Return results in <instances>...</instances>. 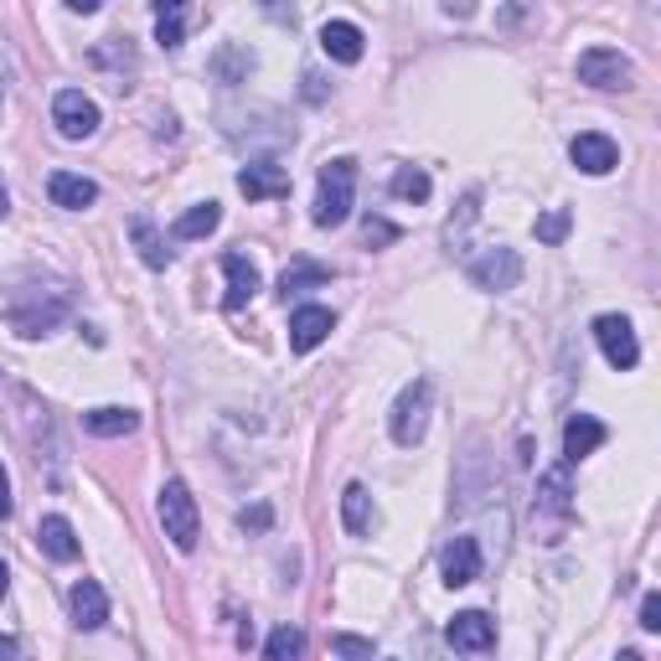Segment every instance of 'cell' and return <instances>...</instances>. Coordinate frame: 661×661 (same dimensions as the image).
<instances>
[{
    "label": "cell",
    "instance_id": "6da1fadb",
    "mask_svg": "<svg viewBox=\"0 0 661 661\" xmlns=\"http://www.w3.org/2000/svg\"><path fill=\"white\" fill-rule=\"evenodd\" d=\"M429 404H435V383H429V377H414V383L398 393V404H393V414H388L393 445H404V450L419 445L424 429H429Z\"/></svg>",
    "mask_w": 661,
    "mask_h": 661
},
{
    "label": "cell",
    "instance_id": "7a4b0ae2",
    "mask_svg": "<svg viewBox=\"0 0 661 661\" xmlns=\"http://www.w3.org/2000/svg\"><path fill=\"white\" fill-rule=\"evenodd\" d=\"M352 186H357V161H330L316 186V227H342L352 217Z\"/></svg>",
    "mask_w": 661,
    "mask_h": 661
},
{
    "label": "cell",
    "instance_id": "3957f363",
    "mask_svg": "<svg viewBox=\"0 0 661 661\" xmlns=\"http://www.w3.org/2000/svg\"><path fill=\"white\" fill-rule=\"evenodd\" d=\"M155 511H161L165 538L176 542L181 553H192L196 538H202V517H196V501H192V491H186V481H165Z\"/></svg>",
    "mask_w": 661,
    "mask_h": 661
},
{
    "label": "cell",
    "instance_id": "277c9868",
    "mask_svg": "<svg viewBox=\"0 0 661 661\" xmlns=\"http://www.w3.org/2000/svg\"><path fill=\"white\" fill-rule=\"evenodd\" d=\"M62 316H68V295H62V289L21 295V301L11 305V326H16V336H27V342H37L47 330H58Z\"/></svg>",
    "mask_w": 661,
    "mask_h": 661
},
{
    "label": "cell",
    "instance_id": "5b68a950",
    "mask_svg": "<svg viewBox=\"0 0 661 661\" xmlns=\"http://www.w3.org/2000/svg\"><path fill=\"white\" fill-rule=\"evenodd\" d=\"M466 274H470V285L476 289L501 295V289L522 285V254H517V248H486V254H476L466 264Z\"/></svg>",
    "mask_w": 661,
    "mask_h": 661
},
{
    "label": "cell",
    "instance_id": "8992f818",
    "mask_svg": "<svg viewBox=\"0 0 661 661\" xmlns=\"http://www.w3.org/2000/svg\"><path fill=\"white\" fill-rule=\"evenodd\" d=\"M52 124H58L62 140H89L99 135V104H93L83 89H62L58 99H52Z\"/></svg>",
    "mask_w": 661,
    "mask_h": 661
},
{
    "label": "cell",
    "instance_id": "52a82bcc",
    "mask_svg": "<svg viewBox=\"0 0 661 661\" xmlns=\"http://www.w3.org/2000/svg\"><path fill=\"white\" fill-rule=\"evenodd\" d=\"M569 460L563 466H553L548 476L538 481V501H532V527L542 522V517H553V538H563V527H569L573 517V501H569Z\"/></svg>",
    "mask_w": 661,
    "mask_h": 661
},
{
    "label": "cell",
    "instance_id": "ba28073f",
    "mask_svg": "<svg viewBox=\"0 0 661 661\" xmlns=\"http://www.w3.org/2000/svg\"><path fill=\"white\" fill-rule=\"evenodd\" d=\"M631 58H620L616 47H589L584 58H579V83H589V89H631Z\"/></svg>",
    "mask_w": 661,
    "mask_h": 661
},
{
    "label": "cell",
    "instance_id": "9c48e42d",
    "mask_svg": "<svg viewBox=\"0 0 661 661\" xmlns=\"http://www.w3.org/2000/svg\"><path fill=\"white\" fill-rule=\"evenodd\" d=\"M594 342H600L604 362L616 367V373H631L635 362H641V342H635V330L626 316H600L594 321Z\"/></svg>",
    "mask_w": 661,
    "mask_h": 661
},
{
    "label": "cell",
    "instance_id": "30bf717a",
    "mask_svg": "<svg viewBox=\"0 0 661 661\" xmlns=\"http://www.w3.org/2000/svg\"><path fill=\"white\" fill-rule=\"evenodd\" d=\"M569 161L584 171V176H610L620 165V145L610 135H600V130H584V135L569 140Z\"/></svg>",
    "mask_w": 661,
    "mask_h": 661
},
{
    "label": "cell",
    "instance_id": "8fae6325",
    "mask_svg": "<svg viewBox=\"0 0 661 661\" xmlns=\"http://www.w3.org/2000/svg\"><path fill=\"white\" fill-rule=\"evenodd\" d=\"M445 641L455 651H491L496 647V620L486 610H460V616L445 626Z\"/></svg>",
    "mask_w": 661,
    "mask_h": 661
},
{
    "label": "cell",
    "instance_id": "7c38bea8",
    "mask_svg": "<svg viewBox=\"0 0 661 661\" xmlns=\"http://www.w3.org/2000/svg\"><path fill=\"white\" fill-rule=\"evenodd\" d=\"M439 569H445V584H450V589L476 584V579H481V548H476V538H450V542H445Z\"/></svg>",
    "mask_w": 661,
    "mask_h": 661
},
{
    "label": "cell",
    "instance_id": "4fadbf2b",
    "mask_svg": "<svg viewBox=\"0 0 661 661\" xmlns=\"http://www.w3.org/2000/svg\"><path fill=\"white\" fill-rule=\"evenodd\" d=\"M604 439H610V429H604L594 414H573V419L563 424V460H569V466H579L584 455L600 450Z\"/></svg>",
    "mask_w": 661,
    "mask_h": 661
},
{
    "label": "cell",
    "instance_id": "5bb4252c",
    "mask_svg": "<svg viewBox=\"0 0 661 661\" xmlns=\"http://www.w3.org/2000/svg\"><path fill=\"white\" fill-rule=\"evenodd\" d=\"M47 196H52V207H62V212H89L93 202H99V186H93L89 176H78V171H52Z\"/></svg>",
    "mask_w": 661,
    "mask_h": 661
},
{
    "label": "cell",
    "instance_id": "9a60e30c",
    "mask_svg": "<svg viewBox=\"0 0 661 661\" xmlns=\"http://www.w3.org/2000/svg\"><path fill=\"white\" fill-rule=\"evenodd\" d=\"M330 326H336V316H330L326 305H301V311L289 316V346H295V352H316L330 336Z\"/></svg>",
    "mask_w": 661,
    "mask_h": 661
},
{
    "label": "cell",
    "instance_id": "2e32d148",
    "mask_svg": "<svg viewBox=\"0 0 661 661\" xmlns=\"http://www.w3.org/2000/svg\"><path fill=\"white\" fill-rule=\"evenodd\" d=\"M68 604H73V626L78 631H99L109 620V594L99 589V579H78L73 594H68Z\"/></svg>",
    "mask_w": 661,
    "mask_h": 661
},
{
    "label": "cell",
    "instance_id": "e0dca14e",
    "mask_svg": "<svg viewBox=\"0 0 661 661\" xmlns=\"http://www.w3.org/2000/svg\"><path fill=\"white\" fill-rule=\"evenodd\" d=\"M321 52H326L330 62H342V68L362 62V52H367L362 27H352V21H326V27H321Z\"/></svg>",
    "mask_w": 661,
    "mask_h": 661
},
{
    "label": "cell",
    "instance_id": "ac0fdd59",
    "mask_svg": "<svg viewBox=\"0 0 661 661\" xmlns=\"http://www.w3.org/2000/svg\"><path fill=\"white\" fill-rule=\"evenodd\" d=\"M37 542H42V553L58 558V563H73L78 548H83V542H78V532H73V522H68V517H58V511L37 522Z\"/></svg>",
    "mask_w": 661,
    "mask_h": 661
},
{
    "label": "cell",
    "instance_id": "d6986e66",
    "mask_svg": "<svg viewBox=\"0 0 661 661\" xmlns=\"http://www.w3.org/2000/svg\"><path fill=\"white\" fill-rule=\"evenodd\" d=\"M223 274H227L223 305H227V311H243V305L258 295V270H254V264H248L243 254H227V258H223Z\"/></svg>",
    "mask_w": 661,
    "mask_h": 661
},
{
    "label": "cell",
    "instance_id": "ffe728a7",
    "mask_svg": "<svg viewBox=\"0 0 661 661\" xmlns=\"http://www.w3.org/2000/svg\"><path fill=\"white\" fill-rule=\"evenodd\" d=\"M238 192L248 202H264V196H285L289 192V176L279 165H243L238 171Z\"/></svg>",
    "mask_w": 661,
    "mask_h": 661
},
{
    "label": "cell",
    "instance_id": "44dd1931",
    "mask_svg": "<svg viewBox=\"0 0 661 661\" xmlns=\"http://www.w3.org/2000/svg\"><path fill=\"white\" fill-rule=\"evenodd\" d=\"M83 424H89V435H99V439H124V435H135V424H140V414L135 408H93V414H83Z\"/></svg>",
    "mask_w": 661,
    "mask_h": 661
},
{
    "label": "cell",
    "instance_id": "7402d4cb",
    "mask_svg": "<svg viewBox=\"0 0 661 661\" xmlns=\"http://www.w3.org/2000/svg\"><path fill=\"white\" fill-rule=\"evenodd\" d=\"M217 223H223V207H217V202H196V207L181 212L171 233L192 243V238H207V233H217Z\"/></svg>",
    "mask_w": 661,
    "mask_h": 661
},
{
    "label": "cell",
    "instance_id": "603a6c76",
    "mask_svg": "<svg viewBox=\"0 0 661 661\" xmlns=\"http://www.w3.org/2000/svg\"><path fill=\"white\" fill-rule=\"evenodd\" d=\"M130 238H135L140 258H145L151 270H171V248H165V238L155 233L151 217H135V223H130Z\"/></svg>",
    "mask_w": 661,
    "mask_h": 661
},
{
    "label": "cell",
    "instance_id": "cb8c5ba5",
    "mask_svg": "<svg viewBox=\"0 0 661 661\" xmlns=\"http://www.w3.org/2000/svg\"><path fill=\"white\" fill-rule=\"evenodd\" d=\"M342 527L346 532H367L373 527V496H367V486H346L342 491Z\"/></svg>",
    "mask_w": 661,
    "mask_h": 661
},
{
    "label": "cell",
    "instance_id": "d4e9b609",
    "mask_svg": "<svg viewBox=\"0 0 661 661\" xmlns=\"http://www.w3.org/2000/svg\"><path fill=\"white\" fill-rule=\"evenodd\" d=\"M388 186H393V196H398V202H429V192H435V181H429V171H424V165H398Z\"/></svg>",
    "mask_w": 661,
    "mask_h": 661
},
{
    "label": "cell",
    "instance_id": "484cf974",
    "mask_svg": "<svg viewBox=\"0 0 661 661\" xmlns=\"http://www.w3.org/2000/svg\"><path fill=\"white\" fill-rule=\"evenodd\" d=\"M311 285H330V270L326 264H289L285 274H279V295H301V289H311Z\"/></svg>",
    "mask_w": 661,
    "mask_h": 661
},
{
    "label": "cell",
    "instance_id": "4316f807",
    "mask_svg": "<svg viewBox=\"0 0 661 661\" xmlns=\"http://www.w3.org/2000/svg\"><path fill=\"white\" fill-rule=\"evenodd\" d=\"M569 227H573V217H569V207H553V212H542L538 217V243H548V248H558V243L569 238Z\"/></svg>",
    "mask_w": 661,
    "mask_h": 661
},
{
    "label": "cell",
    "instance_id": "83f0119b",
    "mask_svg": "<svg viewBox=\"0 0 661 661\" xmlns=\"http://www.w3.org/2000/svg\"><path fill=\"white\" fill-rule=\"evenodd\" d=\"M305 651V635L295 631V626H279V631L270 635V641H264V657L270 661H285V657H301Z\"/></svg>",
    "mask_w": 661,
    "mask_h": 661
},
{
    "label": "cell",
    "instance_id": "f1b7e54d",
    "mask_svg": "<svg viewBox=\"0 0 661 661\" xmlns=\"http://www.w3.org/2000/svg\"><path fill=\"white\" fill-rule=\"evenodd\" d=\"M362 243H367V248H383V243H398V227H393V223H383V217H367V223H362Z\"/></svg>",
    "mask_w": 661,
    "mask_h": 661
},
{
    "label": "cell",
    "instance_id": "f546056e",
    "mask_svg": "<svg viewBox=\"0 0 661 661\" xmlns=\"http://www.w3.org/2000/svg\"><path fill=\"white\" fill-rule=\"evenodd\" d=\"M330 647L342 657H373V641H362V635H330Z\"/></svg>",
    "mask_w": 661,
    "mask_h": 661
},
{
    "label": "cell",
    "instance_id": "4dcf8cb0",
    "mask_svg": "<svg viewBox=\"0 0 661 661\" xmlns=\"http://www.w3.org/2000/svg\"><path fill=\"white\" fill-rule=\"evenodd\" d=\"M181 16H161V27H155V42L161 47H181Z\"/></svg>",
    "mask_w": 661,
    "mask_h": 661
},
{
    "label": "cell",
    "instance_id": "1f68e13d",
    "mask_svg": "<svg viewBox=\"0 0 661 661\" xmlns=\"http://www.w3.org/2000/svg\"><path fill=\"white\" fill-rule=\"evenodd\" d=\"M641 631H651V635L661 631V594H647V600H641Z\"/></svg>",
    "mask_w": 661,
    "mask_h": 661
},
{
    "label": "cell",
    "instance_id": "d6a6232c",
    "mask_svg": "<svg viewBox=\"0 0 661 661\" xmlns=\"http://www.w3.org/2000/svg\"><path fill=\"white\" fill-rule=\"evenodd\" d=\"M238 527H243V532H264V527H270V507H243Z\"/></svg>",
    "mask_w": 661,
    "mask_h": 661
},
{
    "label": "cell",
    "instance_id": "836d02e7",
    "mask_svg": "<svg viewBox=\"0 0 661 661\" xmlns=\"http://www.w3.org/2000/svg\"><path fill=\"white\" fill-rule=\"evenodd\" d=\"M16 511V501H11V476H6V466H0V522Z\"/></svg>",
    "mask_w": 661,
    "mask_h": 661
},
{
    "label": "cell",
    "instance_id": "e575fe53",
    "mask_svg": "<svg viewBox=\"0 0 661 661\" xmlns=\"http://www.w3.org/2000/svg\"><path fill=\"white\" fill-rule=\"evenodd\" d=\"M439 11L455 16V21H466V16L476 11V0H439Z\"/></svg>",
    "mask_w": 661,
    "mask_h": 661
},
{
    "label": "cell",
    "instance_id": "d590c367",
    "mask_svg": "<svg viewBox=\"0 0 661 661\" xmlns=\"http://www.w3.org/2000/svg\"><path fill=\"white\" fill-rule=\"evenodd\" d=\"M155 6V16H181V6H186V0H151Z\"/></svg>",
    "mask_w": 661,
    "mask_h": 661
},
{
    "label": "cell",
    "instance_id": "8d00e7d4",
    "mask_svg": "<svg viewBox=\"0 0 661 661\" xmlns=\"http://www.w3.org/2000/svg\"><path fill=\"white\" fill-rule=\"evenodd\" d=\"M62 6H68V11H83V16H93V11H99V6H104V0H62Z\"/></svg>",
    "mask_w": 661,
    "mask_h": 661
},
{
    "label": "cell",
    "instance_id": "74e56055",
    "mask_svg": "<svg viewBox=\"0 0 661 661\" xmlns=\"http://www.w3.org/2000/svg\"><path fill=\"white\" fill-rule=\"evenodd\" d=\"M11 212V192H6V181H0V217Z\"/></svg>",
    "mask_w": 661,
    "mask_h": 661
},
{
    "label": "cell",
    "instance_id": "f35d334b",
    "mask_svg": "<svg viewBox=\"0 0 661 661\" xmlns=\"http://www.w3.org/2000/svg\"><path fill=\"white\" fill-rule=\"evenodd\" d=\"M0 657H16V641H11V635H0Z\"/></svg>",
    "mask_w": 661,
    "mask_h": 661
},
{
    "label": "cell",
    "instance_id": "ab89813d",
    "mask_svg": "<svg viewBox=\"0 0 661 661\" xmlns=\"http://www.w3.org/2000/svg\"><path fill=\"white\" fill-rule=\"evenodd\" d=\"M6 589H11V569H6V563H0V594H6Z\"/></svg>",
    "mask_w": 661,
    "mask_h": 661
}]
</instances>
